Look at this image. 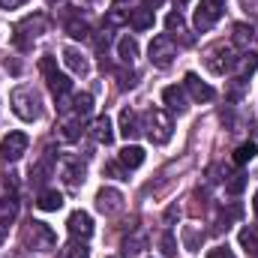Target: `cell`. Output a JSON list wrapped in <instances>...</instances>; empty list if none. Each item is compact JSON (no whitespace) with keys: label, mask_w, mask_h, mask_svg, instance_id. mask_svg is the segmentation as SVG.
<instances>
[{"label":"cell","mask_w":258,"mask_h":258,"mask_svg":"<svg viewBox=\"0 0 258 258\" xmlns=\"http://www.w3.org/2000/svg\"><path fill=\"white\" fill-rule=\"evenodd\" d=\"M21 243H24L27 249H33V252H48V249L57 246V234H54L45 222L30 219V222L21 228Z\"/></svg>","instance_id":"obj_1"},{"label":"cell","mask_w":258,"mask_h":258,"mask_svg":"<svg viewBox=\"0 0 258 258\" xmlns=\"http://www.w3.org/2000/svg\"><path fill=\"white\" fill-rule=\"evenodd\" d=\"M12 111L21 117V120H27V123H33L36 117H39V93L33 90V87H27V84H21V87H15L12 90Z\"/></svg>","instance_id":"obj_2"},{"label":"cell","mask_w":258,"mask_h":258,"mask_svg":"<svg viewBox=\"0 0 258 258\" xmlns=\"http://www.w3.org/2000/svg\"><path fill=\"white\" fill-rule=\"evenodd\" d=\"M141 129H147V138H150L153 144H165V141H171L174 123H171V117H168L162 108H150V111L144 114V126Z\"/></svg>","instance_id":"obj_3"},{"label":"cell","mask_w":258,"mask_h":258,"mask_svg":"<svg viewBox=\"0 0 258 258\" xmlns=\"http://www.w3.org/2000/svg\"><path fill=\"white\" fill-rule=\"evenodd\" d=\"M45 27H48V18H45L42 12L27 15L24 21H18V24H15V36H12V42H15L18 48H27L36 36H42V33H45Z\"/></svg>","instance_id":"obj_4"},{"label":"cell","mask_w":258,"mask_h":258,"mask_svg":"<svg viewBox=\"0 0 258 258\" xmlns=\"http://www.w3.org/2000/svg\"><path fill=\"white\" fill-rule=\"evenodd\" d=\"M204 63H207V69H210L213 75H225L231 66L237 63V54H234L231 45H225V42H213V45L204 51Z\"/></svg>","instance_id":"obj_5"},{"label":"cell","mask_w":258,"mask_h":258,"mask_svg":"<svg viewBox=\"0 0 258 258\" xmlns=\"http://www.w3.org/2000/svg\"><path fill=\"white\" fill-rule=\"evenodd\" d=\"M39 72L45 75V81H48V87H51V93H54V96H69L72 81H69V75L57 72V57H51V54L39 57Z\"/></svg>","instance_id":"obj_6"},{"label":"cell","mask_w":258,"mask_h":258,"mask_svg":"<svg viewBox=\"0 0 258 258\" xmlns=\"http://www.w3.org/2000/svg\"><path fill=\"white\" fill-rule=\"evenodd\" d=\"M147 54H150V63L153 66L168 69V66L174 63V57H177V45H174V39H171L168 33H159V36H153Z\"/></svg>","instance_id":"obj_7"},{"label":"cell","mask_w":258,"mask_h":258,"mask_svg":"<svg viewBox=\"0 0 258 258\" xmlns=\"http://www.w3.org/2000/svg\"><path fill=\"white\" fill-rule=\"evenodd\" d=\"M225 12V0H201L198 9H195V30H210Z\"/></svg>","instance_id":"obj_8"},{"label":"cell","mask_w":258,"mask_h":258,"mask_svg":"<svg viewBox=\"0 0 258 258\" xmlns=\"http://www.w3.org/2000/svg\"><path fill=\"white\" fill-rule=\"evenodd\" d=\"M27 135L24 132H9V135H3V141H0V156L6 159V162H18L24 153H27Z\"/></svg>","instance_id":"obj_9"},{"label":"cell","mask_w":258,"mask_h":258,"mask_svg":"<svg viewBox=\"0 0 258 258\" xmlns=\"http://www.w3.org/2000/svg\"><path fill=\"white\" fill-rule=\"evenodd\" d=\"M66 231H69V237L72 240H90L93 237V219H90V213H84V210H75V213H69V219H66Z\"/></svg>","instance_id":"obj_10"},{"label":"cell","mask_w":258,"mask_h":258,"mask_svg":"<svg viewBox=\"0 0 258 258\" xmlns=\"http://www.w3.org/2000/svg\"><path fill=\"white\" fill-rule=\"evenodd\" d=\"M60 177L69 189H78L84 183V162L75 159V156H63L60 159Z\"/></svg>","instance_id":"obj_11"},{"label":"cell","mask_w":258,"mask_h":258,"mask_svg":"<svg viewBox=\"0 0 258 258\" xmlns=\"http://www.w3.org/2000/svg\"><path fill=\"white\" fill-rule=\"evenodd\" d=\"M96 210L105 213V216L120 213V210H123V195L117 192V189H111V186H102V189L96 192Z\"/></svg>","instance_id":"obj_12"},{"label":"cell","mask_w":258,"mask_h":258,"mask_svg":"<svg viewBox=\"0 0 258 258\" xmlns=\"http://www.w3.org/2000/svg\"><path fill=\"white\" fill-rule=\"evenodd\" d=\"M183 87L189 90V96H192L195 102H210L216 93H213V87L210 84H204L195 72H186V78H183Z\"/></svg>","instance_id":"obj_13"},{"label":"cell","mask_w":258,"mask_h":258,"mask_svg":"<svg viewBox=\"0 0 258 258\" xmlns=\"http://www.w3.org/2000/svg\"><path fill=\"white\" fill-rule=\"evenodd\" d=\"M90 138L96 141V144H111L114 141V129H111V117L108 114H99V117H93V123H90Z\"/></svg>","instance_id":"obj_14"},{"label":"cell","mask_w":258,"mask_h":258,"mask_svg":"<svg viewBox=\"0 0 258 258\" xmlns=\"http://www.w3.org/2000/svg\"><path fill=\"white\" fill-rule=\"evenodd\" d=\"M162 102L168 105V111H177V114H183L189 105H186V93H183V87H177V84H171V87H165L162 90Z\"/></svg>","instance_id":"obj_15"},{"label":"cell","mask_w":258,"mask_h":258,"mask_svg":"<svg viewBox=\"0 0 258 258\" xmlns=\"http://www.w3.org/2000/svg\"><path fill=\"white\" fill-rule=\"evenodd\" d=\"M63 63H66V69L75 72V75H87V72H90L87 57H84L78 48H63Z\"/></svg>","instance_id":"obj_16"},{"label":"cell","mask_w":258,"mask_h":258,"mask_svg":"<svg viewBox=\"0 0 258 258\" xmlns=\"http://www.w3.org/2000/svg\"><path fill=\"white\" fill-rule=\"evenodd\" d=\"M129 24H132V30H150V27H153V9H150V6L132 9V12H129Z\"/></svg>","instance_id":"obj_17"},{"label":"cell","mask_w":258,"mask_h":258,"mask_svg":"<svg viewBox=\"0 0 258 258\" xmlns=\"http://www.w3.org/2000/svg\"><path fill=\"white\" fill-rule=\"evenodd\" d=\"M15 213H18V204H15L12 198H6V201H0V243L6 240V231H9V225H12V219H15Z\"/></svg>","instance_id":"obj_18"},{"label":"cell","mask_w":258,"mask_h":258,"mask_svg":"<svg viewBox=\"0 0 258 258\" xmlns=\"http://www.w3.org/2000/svg\"><path fill=\"white\" fill-rule=\"evenodd\" d=\"M36 207H39V210H45V213H54V210H60V207H63V195L57 192V189H42L39 198H36Z\"/></svg>","instance_id":"obj_19"},{"label":"cell","mask_w":258,"mask_h":258,"mask_svg":"<svg viewBox=\"0 0 258 258\" xmlns=\"http://www.w3.org/2000/svg\"><path fill=\"white\" fill-rule=\"evenodd\" d=\"M117 57H120V63H126V66H132L138 60V42H135L132 36L117 39Z\"/></svg>","instance_id":"obj_20"},{"label":"cell","mask_w":258,"mask_h":258,"mask_svg":"<svg viewBox=\"0 0 258 258\" xmlns=\"http://www.w3.org/2000/svg\"><path fill=\"white\" fill-rule=\"evenodd\" d=\"M144 249H147V237H144V234H132V237H126V240H123L120 255H123V258H138Z\"/></svg>","instance_id":"obj_21"},{"label":"cell","mask_w":258,"mask_h":258,"mask_svg":"<svg viewBox=\"0 0 258 258\" xmlns=\"http://www.w3.org/2000/svg\"><path fill=\"white\" fill-rule=\"evenodd\" d=\"M138 132H141V126H138V114H135L132 108H123V111H120V135L129 141V138H135Z\"/></svg>","instance_id":"obj_22"},{"label":"cell","mask_w":258,"mask_h":258,"mask_svg":"<svg viewBox=\"0 0 258 258\" xmlns=\"http://www.w3.org/2000/svg\"><path fill=\"white\" fill-rule=\"evenodd\" d=\"M90 111H93V96L90 93H75L72 96V114L78 120H84V117H90Z\"/></svg>","instance_id":"obj_23"},{"label":"cell","mask_w":258,"mask_h":258,"mask_svg":"<svg viewBox=\"0 0 258 258\" xmlns=\"http://www.w3.org/2000/svg\"><path fill=\"white\" fill-rule=\"evenodd\" d=\"M117 159H120L129 171H132V168H138V165L144 162V150H141L138 144H126V147L120 150V156H117Z\"/></svg>","instance_id":"obj_24"},{"label":"cell","mask_w":258,"mask_h":258,"mask_svg":"<svg viewBox=\"0 0 258 258\" xmlns=\"http://www.w3.org/2000/svg\"><path fill=\"white\" fill-rule=\"evenodd\" d=\"M240 246L246 249V255L258 258V228H252V225H246V228L240 231Z\"/></svg>","instance_id":"obj_25"},{"label":"cell","mask_w":258,"mask_h":258,"mask_svg":"<svg viewBox=\"0 0 258 258\" xmlns=\"http://www.w3.org/2000/svg\"><path fill=\"white\" fill-rule=\"evenodd\" d=\"M237 72H240V75H237V78H246V75H252V72H255L258 69V54L255 51H246V54H240V57H237Z\"/></svg>","instance_id":"obj_26"},{"label":"cell","mask_w":258,"mask_h":258,"mask_svg":"<svg viewBox=\"0 0 258 258\" xmlns=\"http://www.w3.org/2000/svg\"><path fill=\"white\" fill-rule=\"evenodd\" d=\"M180 237H183V246H186L189 252H198V246H201V240H204V234H201L195 225H183Z\"/></svg>","instance_id":"obj_27"},{"label":"cell","mask_w":258,"mask_h":258,"mask_svg":"<svg viewBox=\"0 0 258 258\" xmlns=\"http://www.w3.org/2000/svg\"><path fill=\"white\" fill-rule=\"evenodd\" d=\"M57 258H90V249H87L81 240H72V243H66L63 249H60Z\"/></svg>","instance_id":"obj_28"},{"label":"cell","mask_w":258,"mask_h":258,"mask_svg":"<svg viewBox=\"0 0 258 258\" xmlns=\"http://www.w3.org/2000/svg\"><path fill=\"white\" fill-rule=\"evenodd\" d=\"M165 30H168V36L171 33H186V21H183V15L180 12H168V18H165Z\"/></svg>","instance_id":"obj_29"},{"label":"cell","mask_w":258,"mask_h":258,"mask_svg":"<svg viewBox=\"0 0 258 258\" xmlns=\"http://www.w3.org/2000/svg\"><path fill=\"white\" fill-rule=\"evenodd\" d=\"M48 174H51V153L42 159V162H36L33 168H30V177L36 180V183H42V180H48Z\"/></svg>","instance_id":"obj_30"},{"label":"cell","mask_w":258,"mask_h":258,"mask_svg":"<svg viewBox=\"0 0 258 258\" xmlns=\"http://www.w3.org/2000/svg\"><path fill=\"white\" fill-rule=\"evenodd\" d=\"M255 144L252 141H246V144H240L237 150H234V165H246V162H252V156H255Z\"/></svg>","instance_id":"obj_31"},{"label":"cell","mask_w":258,"mask_h":258,"mask_svg":"<svg viewBox=\"0 0 258 258\" xmlns=\"http://www.w3.org/2000/svg\"><path fill=\"white\" fill-rule=\"evenodd\" d=\"M249 42H252V27L249 24H234V45L246 48Z\"/></svg>","instance_id":"obj_32"},{"label":"cell","mask_w":258,"mask_h":258,"mask_svg":"<svg viewBox=\"0 0 258 258\" xmlns=\"http://www.w3.org/2000/svg\"><path fill=\"white\" fill-rule=\"evenodd\" d=\"M66 30H69V36H72V39H90V27H87L84 21H69V24H66Z\"/></svg>","instance_id":"obj_33"},{"label":"cell","mask_w":258,"mask_h":258,"mask_svg":"<svg viewBox=\"0 0 258 258\" xmlns=\"http://www.w3.org/2000/svg\"><path fill=\"white\" fill-rule=\"evenodd\" d=\"M159 246H162V255H165V258H177V240H174V234H171V231H165V234H162V243H159Z\"/></svg>","instance_id":"obj_34"},{"label":"cell","mask_w":258,"mask_h":258,"mask_svg":"<svg viewBox=\"0 0 258 258\" xmlns=\"http://www.w3.org/2000/svg\"><path fill=\"white\" fill-rule=\"evenodd\" d=\"M105 174H111V177H117V180H129V168L117 159V162H108L105 165Z\"/></svg>","instance_id":"obj_35"},{"label":"cell","mask_w":258,"mask_h":258,"mask_svg":"<svg viewBox=\"0 0 258 258\" xmlns=\"http://www.w3.org/2000/svg\"><path fill=\"white\" fill-rule=\"evenodd\" d=\"M243 189H246V174H234V177L225 183V192L228 195H240Z\"/></svg>","instance_id":"obj_36"},{"label":"cell","mask_w":258,"mask_h":258,"mask_svg":"<svg viewBox=\"0 0 258 258\" xmlns=\"http://www.w3.org/2000/svg\"><path fill=\"white\" fill-rule=\"evenodd\" d=\"M123 24H129V15H123V12L111 9V12L105 15V27H123Z\"/></svg>","instance_id":"obj_37"},{"label":"cell","mask_w":258,"mask_h":258,"mask_svg":"<svg viewBox=\"0 0 258 258\" xmlns=\"http://www.w3.org/2000/svg\"><path fill=\"white\" fill-rule=\"evenodd\" d=\"M207 258H234V252H231L228 246H216V249H210Z\"/></svg>","instance_id":"obj_38"},{"label":"cell","mask_w":258,"mask_h":258,"mask_svg":"<svg viewBox=\"0 0 258 258\" xmlns=\"http://www.w3.org/2000/svg\"><path fill=\"white\" fill-rule=\"evenodd\" d=\"M117 78H120V87H123V90H126V87H135V72H120Z\"/></svg>","instance_id":"obj_39"},{"label":"cell","mask_w":258,"mask_h":258,"mask_svg":"<svg viewBox=\"0 0 258 258\" xmlns=\"http://www.w3.org/2000/svg\"><path fill=\"white\" fill-rule=\"evenodd\" d=\"M3 186L6 189H15V174H3Z\"/></svg>","instance_id":"obj_40"},{"label":"cell","mask_w":258,"mask_h":258,"mask_svg":"<svg viewBox=\"0 0 258 258\" xmlns=\"http://www.w3.org/2000/svg\"><path fill=\"white\" fill-rule=\"evenodd\" d=\"M21 3H24V0H0L3 9H15V6H21Z\"/></svg>","instance_id":"obj_41"},{"label":"cell","mask_w":258,"mask_h":258,"mask_svg":"<svg viewBox=\"0 0 258 258\" xmlns=\"http://www.w3.org/2000/svg\"><path fill=\"white\" fill-rule=\"evenodd\" d=\"M252 210H255V216H258V192H255V198H252Z\"/></svg>","instance_id":"obj_42"},{"label":"cell","mask_w":258,"mask_h":258,"mask_svg":"<svg viewBox=\"0 0 258 258\" xmlns=\"http://www.w3.org/2000/svg\"><path fill=\"white\" fill-rule=\"evenodd\" d=\"M147 3H150V6H159V3H162V0H147Z\"/></svg>","instance_id":"obj_43"},{"label":"cell","mask_w":258,"mask_h":258,"mask_svg":"<svg viewBox=\"0 0 258 258\" xmlns=\"http://www.w3.org/2000/svg\"><path fill=\"white\" fill-rule=\"evenodd\" d=\"M117 3H123V0H117Z\"/></svg>","instance_id":"obj_44"}]
</instances>
